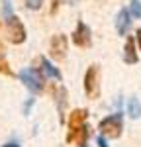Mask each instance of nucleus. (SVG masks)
I'll use <instances>...</instances> for the list:
<instances>
[{
    "instance_id": "nucleus-7",
    "label": "nucleus",
    "mask_w": 141,
    "mask_h": 147,
    "mask_svg": "<svg viewBox=\"0 0 141 147\" xmlns=\"http://www.w3.org/2000/svg\"><path fill=\"white\" fill-rule=\"evenodd\" d=\"M37 65H39V73L45 79H53V80H61V71L57 67H53L49 63V59L45 57H37Z\"/></svg>"
},
{
    "instance_id": "nucleus-8",
    "label": "nucleus",
    "mask_w": 141,
    "mask_h": 147,
    "mask_svg": "<svg viewBox=\"0 0 141 147\" xmlns=\"http://www.w3.org/2000/svg\"><path fill=\"white\" fill-rule=\"evenodd\" d=\"M129 26H131V12L129 8H122V10L117 12L116 16V30L120 35H126L129 30Z\"/></svg>"
},
{
    "instance_id": "nucleus-1",
    "label": "nucleus",
    "mask_w": 141,
    "mask_h": 147,
    "mask_svg": "<svg viewBox=\"0 0 141 147\" xmlns=\"http://www.w3.org/2000/svg\"><path fill=\"white\" fill-rule=\"evenodd\" d=\"M98 129H100V136H104L106 139H117L124 131V116H122V112H116L112 116H108V118H104L98 125Z\"/></svg>"
},
{
    "instance_id": "nucleus-14",
    "label": "nucleus",
    "mask_w": 141,
    "mask_h": 147,
    "mask_svg": "<svg viewBox=\"0 0 141 147\" xmlns=\"http://www.w3.org/2000/svg\"><path fill=\"white\" fill-rule=\"evenodd\" d=\"M129 12L133 18H141V2L139 0H129Z\"/></svg>"
},
{
    "instance_id": "nucleus-11",
    "label": "nucleus",
    "mask_w": 141,
    "mask_h": 147,
    "mask_svg": "<svg viewBox=\"0 0 141 147\" xmlns=\"http://www.w3.org/2000/svg\"><path fill=\"white\" fill-rule=\"evenodd\" d=\"M86 118H88V112L84 110V108H81V110H75V112L70 114L69 118V127H70V134L75 131V129H79L84 122H86Z\"/></svg>"
},
{
    "instance_id": "nucleus-17",
    "label": "nucleus",
    "mask_w": 141,
    "mask_h": 147,
    "mask_svg": "<svg viewBox=\"0 0 141 147\" xmlns=\"http://www.w3.org/2000/svg\"><path fill=\"white\" fill-rule=\"evenodd\" d=\"M4 16H6V18L12 16L10 14V0H4Z\"/></svg>"
},
{
    "instance_id": "nucleus-12",
    "label": "nucleus",
    "mask_w": 141,
    "mask_h": 147,
    "mask_svg": "<svg viewBox=\"0 0 141 147\" xmlns=\"http://www.w3.org/2000/svg\"><path fill=\"white\" fill-rule=\"evenodd\" d=\"M128 116L131 120H139L141 118V102L135 96H131L128 100Z\"/></svg>"
},
{
    "instance_id": "nucleus-6",
    "label": "nucleus",
    "mask_w": 141,
    "mask_h": 147,
    "mask_svg": "<svg viewBox=\"0 0 141 147\" xmlns=\"http://www.w3.org/2000/svg\"><path fill=\"white\" fill-rule=\"evenodd\" d=\"M49 53H51L53 59H57V61H61V59L67 57V37H65L63 34H57V35L51 37Z\"/></svg>"
},
{
    "instance_id": "nucleus-10",
    "label": "nucleus",
    "mask_w": 141,
    "mask_h": 147,
    "mask_svg": "<svg viewBox=\"0 0 141 147\" xmlns=\"http://www.w3.org/2000/svg\"><path fill=\"white\" fill-rule=\"evenodd\" d=\"M88 136H90V127L86 124H82L79 129H75L73 134H69V141L75 139V143L79 147H86V141H88Z\"/></svg>"
},
{
    "instance_id": "nucleus-3",
    "label": "nucleus",
    "mask_w": 141,
    "mask_h": 147,
    "mask_svg": "<svg viewBox=\"0 0 141 147\" xmlns=\"http://www.w3.org/2000/svg\"><path fill=\"white\" fill-rule=\"evenodd\" d=\"M84 92L88 98H98L100 96V67L90 65L84 75Z\"/></svg>"
},
{
    "instance_id": "nucleus-2",
    "label": "nucleus",
    "mask_w": 141,
    "mask_h": 147,
    "mask_svg": "<svg viewBox=\"0 0 141 147\" xmlns=\"http://www.w3.org/2000/svg\"><path fill=\"white\" fill-rule=\"evenodd\" d=\"M18 77L23 84L28 86V90H32L34 94H39L43 90V84H45V77L39 73V69H22L18 73Z\"/></svg>"
},
{
    "instance_id": "nucleus-19",
    "label": "nucleus",
    "mask_w": 141,
    "mask_h": 147,
    "mask_svg": "<svg viewBox=\"0 0 141 147\" xmlns=\"http://www.w3.org/2000/svg\"><path fill=\"white\" fill-rule=\"evenodd\" d=\"M2 147H20V145H18L16 141H8V143H4Z\"/></svg>"
},
{
    "instance_id": "nucleus-13",
    "label": "nucleus",
    "mask_w": 141,
    "mask_h": 147,
    "mask_svg": "<svg viewBox=\"0 0 141 147\" xmlns=\"http://www.w3.org/2000/svg\"><path fill=\"white\" fill-rule=\"evenodd\" d=\"M57 106H59V118L61 122H65V106H67V90L63 86L57 88Z\"/></svg>"
},
{
    "instance_id": "nucleus-18",
    "label": "nucleus",
    "mask_w": 141,
    "mask_h": 147,
    "mask_svg": "<svg viewBox=\"0 0 141 147\" xmlns=\"http://www.w3.org/2000/svg\"><path fill=\"white\" fill-rule=\"evenodd\" d=\"M135 43H137V47H139V51H141V30L135 32Z\"/></svg>"
},
{
    "instance_id": "nucleus-16",
    "label": "nucleus",
    "mask_w": 141,
    "mask_h": 147,
    "mask_svg": "<svg viewBox=\"0 0 141 147\" xmlns=\"http://www.w3.org/2000/svg\"><path fill=\"white\" fill-rule=\"evenodd\" d=\"M96 143H98V147H108V141H106V137H104V136H98Z\"/></svg>"
},
{
    "instance_id": "nucleus-5",
    "label": "nucleus",
    "mask_w": 141,
    "mask_h": 147,
    "mask_svg": "<svg viewBox=\"0 0 141 147\" xmlns=\"http://www.w3.org/2000/svg\"><path fill=\"white\" fill-rule=\"evenodd\" d=\"M73 43L77 47H90L92 43V32L84 22H79L73 32Z\"/></svg>"
},
{
    "instance_id": "nucleus-9",
    "label": "nucleus",
    "mask_w": 141,
    "mask_h": 147,
    "mask_svg": "<svg viewBox=\"0 0 141 147\" xmlns=\"http://www.w3.org/2000/svg\"><path fill=\"white\" fill-rule=\"evenodd\" d=\"M124 61L129 63V65H135L139 61L137 47H135V37H128L126 39V45H124Z\"/></svg>"
},
{
    "instance_id": "nucleus-15",
    "label": "nucleus",
    "mask_w": 141,
    "mask_h": 147,
    "mask_svg": "<svg viewBox=\"0 0 141 147\" xmlns=\"http://www.w3.org/2000/svg\"><path fill=\"white\" fill-rule=\"evenodd\" d=\"M41 4H43V0H26V8H30V10H39Z\"/></svg>"
},
{
    "instance_id": "nucleus-4",
    "label": "nucleus",
    "mask_w": 141,
    "mask_h": 147,
    "mask_svg": "<svg viewBox=\"0 0 141 147\" xmlns=\"http://www.w3.org/2000/svg\"><path fill=\"white\" fill-rule=\"evenodd\" d=\"M6 30H8V39H10L14 45H20L26 41V28H23L22 20L18 18V16H8L6 18Z\"/></svg>"
},
{
    "instance_id": "nucleus-20",
    "label": "nucleus",
    "mask_w": 141,
    "mask_h": 147,
    "mask_svg": "<svg viewBox=\"0 0 141 147\" xmlns=\"http://www.w3.org/2000/svg\"><path fill=\"white\" fill-rule=\"evenodd\" d=\"M69 2H75V0H69Z\"/></svg>"
}]
</instances>
